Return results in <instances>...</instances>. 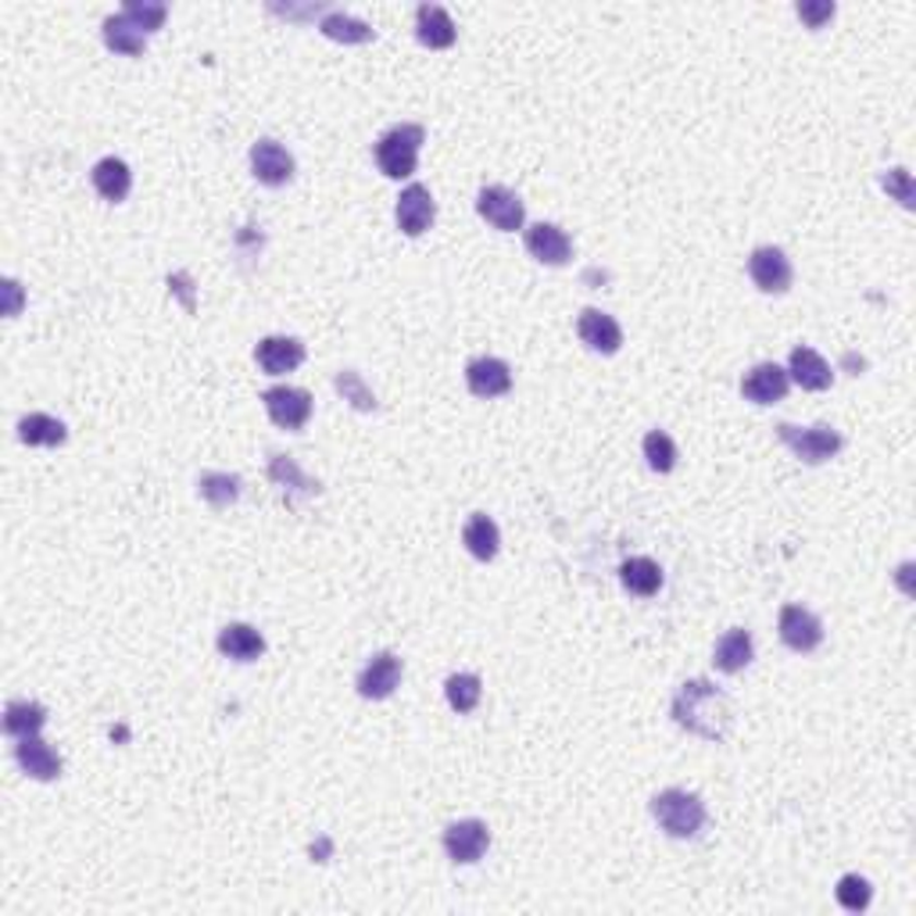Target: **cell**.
I'll use <instances>...</instances> for the list:
<instances>
[{"label": "cell", "instance_id": "3", "mask_svg": "<svg viewBox=\"0 0 916 916\" xmlns=\"http://www.w3.org/2000/svg\"><path fill=\"white\" fill-rule=\"evenodd\" d=\"M652 817L669 837H694L705 828V802L691 792L669 788L652 798Z\"/></svg>", "mask_w": 916, "mask_h": 916}, {"label": "cell", "instance_id": "25", "mask_svg": "<svg viewBox=\"0 0 916 916\" xmlns=\"http://www.w3.org/2000/svg\"><path fill=\"white\" fill-rule=\"evenodd\" d=\"M19 437H22V444H29V448H58V444H64L69 430H64L61 419L47 416V412H29V416H22V423H19Z\"/></svg>", "mask_w": 916, "mask_h": 916}, {"label": "cell", "instance_id": "9", "mask_svg": "<svg viewBox=\"0 0 916 916\" xmlns=\"http://www.w3.org/2000/svg\"><path fill=\"white\" fill-rule=\"evenodd\" d=\"M397 683H402V659H397L394 652H380V655H372L362 674H358V694L380 702V699H391Z\"/></svg>", "mask_w": 916, "mask_h": 916}, {"label": "cell", "instance_id": "24", "mask_svg": "<svg viewBox=\"0 0 916 916\" xmlns=\"http://www.w3.org/2000/svg\"><path fill=\"white\" fill-rule=\"evenodd\" d=\"M752 655H756L752 634L741 630V627H734V630H727L724 638H719L713 663H716V669H724V674H741V669L752 663Z\"/></svg>", "mask_w": 916, "mask_h": 916}, {"label": "cell", "instance_id": "15", "mask_svg": "<svg viewBox=\"0 0 916 916\" xmlns=\"http://www.w3.org/2000/svg\"><path fill=\"white\" fill-rule=\"evenodd\" d=\"M523 240H526V251H531L540 265H566L573 254L570 237H566L555 223H534L523 234Z\"/></svg>", "mask_w": 916, "mask_h": 916}, {"label": "cell", "instance_id": "33", "mask_svg": "<svg viewBox=\"0 0 916 916\" xmlns=\"http://www.w3.org/2000/svg\"><path fill=\"white\" fill-rule=\"evenodd\" d=\"M644 459H649V466L655 473H669L677 466V444H674V437L663 433V430H652L649 437H644Z\"/></svg>", "mask_w": 916, "mask_h": 916}, {"label": "cell", "instance_id": "37", "mask_svg": "<svg viewBox=\"0 0 916 916\" xmlns=\"http://www.w3.org/2000/svg\"><path fill=\"white\" fill-rule=\"evenodd\" d=\"M881 187L892 193V198L902 204V209H913V176L906 173V169H888L884 176H881Z\"/></svg>", "mask_w": 916, "mask_h": 916}, {"label": "cell", "instance_id": "10", "mask_svg": "<svg viewBox=\"0 0 916 916\" xmlns=\"http://www.w3.org/2000/svg\"><path fill=\"white\" fill-rule=\"evenodd\" d=\"M251 173L258 183L265 187H283L294 179V158L290 151L276 144V140H258L251 147Z\"/></svg>", "mask_w": 916, "mask_h": 916}, {"label": "cell", "instance_id": "23", "mask_svg": "<svg viewBox=\"0 0 916 916\" xmlns=\"http://www.w3.org/2000/svg\"><path fill=\"white\" fill-rule=\"evenodd\" d=\"M619 580H623V587L630 595L638 598H652L655 591L663 587V570L655 559H644V555H634V559H627L619 566Z\"/></svg>", "mask_w": 916, "mask_h": 916}, {"label": "cell", "instance_id": "17", "mask_svg": "<svg viewBox=\"0 0 916 916\" xmlns=\"http://www.w3.org/2000/svg\"><path fill=\"white\" fill-rule=\"evenodd\" d=\"M254 358L269 377H283L305 362V344L298 337H265L254 347Z\"/></svg>", "mask_w": 916, "mask_h": 916}, {"label": "cell", "instance_id": "16", "mask_svg": "<svg viewBox=\"0 0 916 916\" xmlns=\"http://www.w3.org/2000/svg\"><path fill=\"white\" fill-rule=\"evenodd\" d=\"M466 383L476 397H501L512 391V369L501 358H473L466 366Z\"/></svg>", "mask_w": 916, "mask_h": 916}, {"label": "cell", "instance_id": "8", "mask_svg": "<svg viewBox=\"0 0 916 916\" xmlns=\"http://www.w3.org/2000/svg\"><path fill=\"white\" fill-rule=\"evenodd\" d=\"M394 218H397V229H402L405 237L427 234V229L433 226V218H437V204H433V198H430V190L423 187V183L405 187L402 198H397Z\"/></svg>", "mask_w": 916, "mask_h": 916}, {"label": "cell", "instance_id": "11", "mask_svg": "<svg viewBox=\"0 0 916 916\" xmlns=\"http://www.w3.org/2000/svg\"><path fill=\"white\" fill-rule=\"evenodd\" d=\"M490 845V831L484 820H459L444 831V853L455 863H476Z\"/></svg>", "mask_w": 916, "mask_h": 916}, {"label": "cell", "instance_id": "13", "mask_svg": "<svg viewBox=\"0 0 916 916\" xmlns=\"http://www.w3.org/2000/svg\"><path fill=\"white\" fill-rule=\"evenodd\" d=\"M781 641L792 652H812L823 641V623L802 605H784L781 609Z\"/></svg>", "mask_w": 916, "mask_h": 916}, {"label": "cell", "instance_id": "34", "mask_svg": "<svg viewBox=\"0 0 916 916\" xmlns=\"http://www.w3.org/2000/svg\"><path fill=\"white\" fill-rule=\"evenodd\" d=\"M122 15L136 25L140 33H154V29H162V22H165V4H154V0H129V4L122 8Z\"/></svg>", "mask_w": 916, "mask_h": 916}, {"label": "cell", "instance_id": "20", "mask_svg": "<svg viewBox=\"0 0 916 916\" xmlns=\"http://www.w3.org/2000/svg\"><path fill=\"white\" fill-rule=\"evenodd\" d=\"M416 36H419L423 47L444 50V47L455 44V22H451V15H448L444 8L419 4V11H416Z\"/></svg>", "mask_w": 916, "mask_h": 916}, {"label": "cell", "instance_id": "36", "mask_svg": "<svg viewBox=\"0 0 916 916\" xmlns=\"http://www.w3.org/2000/svg\"><path fill=\"white\" fill-rule=\"evenodd\" d=\"M269 476H273L276 484L301 487L305 495H319V484H316V480H308V476L298 469V462L287 459V455H273V462H269Z\"/></svg>", "mask_w": 916, "mask_h": 916}, {"label": "cell", "instance_id": "39", "mask_svg": "<svg viewBox=\"0 0 916 916\" xmlns=\"http://www.w3.org/2000/svg\"><path fill=\"white\" fill-rule=\"evenodd\" d=\"M4 290H8V316H19V301H22L19 283H15V279H8V283H4Z\"/></svg>", "mask_w": 916, "mask_h": 916}, {"label": "cell", "instance_id": "27", "mask_svg": "<svg viewBox=\"0 0 916 916\" xmlns=\"http://www.w3.org/2000/svg\"><path fill=\"white\" fill-rule=\"evenodd\" d=\"M462 540H466V548L473 559H480V562H490L498 555L501 548V534H498V523L490 520V515L484 512H476L473 520L466 523V531H462Z\"/></svg>", "mask_w": 916, "mask_h": 916}, {"label": "cell", "instance_id": "21", "mask_svg": "<svg viewBox=\"0 0 916 916\" xmlns=\"http://www.w3.org/2000/svg\"><path fill=\"white\" fill-rule=\"evenodd\" d=\"M218 652L237 663H254V659H262L265 638L248 623H229V627H223V634H218Z\"/></svg>", "mask_w": 916, "mask_h": 916}, {"label": "cell", "instance_id": "26", "mask_svg": "<svg viewBox=\"0 0 916 916\" xmlns=\"http://www.w3.org/2000/svg\"><path fill=\"white\" fill-rule=\"evenodd\" d=\"M44 724H47V709L40 702L15 699L4 709V730L11 738H33V734L44 730Z\"/></svg>", "mask_w": 916, "mask_h": 916}, {"label": "cell", "instance_id": "28", "mask_svg": "<svg viewBox=\"0 0 916 916\" xmlns=\"http://www.w3.org/2000/svg\"><path fill=\"white\" fill-rule=\"evenodd\" d=\"M105 44L115 50V55H129V58H136V55H144L147 36L140 33L136 25L129 22L126 15H111V19H105Z\"/></svg>", "mask_w": 916, "mask_h": 916}, {"label": "cell", "instance_id": "35", "mask_svg": "<svg viewBox=\"0 0 916 916\" xmlns=\"http://www.w3.org/2000/svg\"><path fill=\"white\" fill-rule=\"evenodd\" d=\"M337 391L344 394V402H352L358 412H372V408H377V394L369 391V386L362 383V377H358L355 369L337 372Z\"/></svg>", "mask_w": 916, "mask_h": 916}, {"label": "cell", "instance_id": "31", "mask_svg": "<svg viewBox=\"0 0 916 916\" xmlns=\"http://www.w3.org/2000/svg\"><path fill=\"white\" fill-rule=\"evenodd\" d=\"M444 694H448V705L455 709V713H473L476 705H480V677L476 674H451L444 680Z\"/></svg>", "mask_w": 916, "mask_h": 916}, {"label": "cell", "instance_id": "12", "mask_svg": "<svg viewBox=\"0 0 916 916\" xmlns=\"http://www.w3.org/2000/svg\"><path fill=\"white\" fill-rule=\"evenodd\" d=\"M788 386H792L788 369H781L777 362H759L741 380V394L748 397V402H756V405H777V402H784Z\"/></svg>", "mask_w": 916, "mask_h": 916}, {"label": "cell", "instance_id": "5", "mask_svg": "<svg viewBox=\"0 0 916 916\" xmlns=\"http://www.w3.org/2000/svg\"><path fill=\"white\" fill-rule=\"evenodd\" d=\"M262 402L269 419L283 430H301L312 419V394L301 391V386H269Z\"/></svg>", "mask_w": 916, "mask_h": 916}, {"label": "cell", "instance_id": "19", "mask_svg": "<svg viewBox=\"0 0 916 916\" xmlns=\"http://www.w3.org/2000/svg\"><path fill=\"white\" fill-rule=\"evenodd\" d=\"M788 377L802 386V391H828L834 383V369L823 362L812 347H795L792 362H788Z\"/></svg>", "mask_w": 916, "mask_h": 916}, {"label": "cell", "instance_id": "29", "mask_svg": "<svg viewBox=\"0 0 916 916\" xmlns=\"http://www.w3.org/2000/svg\"><path fill=\"white\" fill-rule=\"evenodd\" d=\"M319 29H322V36H330V40H337V44H369L372 40V25H366L362 19L344 15V11H330V15L319 22Z\"/></svg>", "mask_w": 916, "mask_h": 916}, {"label": "cell", "instance_id": "14", "mask_svg": "<svg viewBox=\"0 0 916 916\" xmlns=\"http://www.w3.org/2000/svg\"><path fill=\"white\" fill-rule=\"evenodd\" d=\"M576 333H580V341L598 355H616L619 344H623V330H619V322L612 316L598 312V308H584V312H580Z\"/></svg>", "mask_w": 916, "mask_h": 916}, {"label": "cell", "instance_id": "1", "mask_svg": "<svg viewBox=\"0 0 916 916\" xmlns=\"http://www.w3.org/2000/svg\"><path fill=\"white\" fill-rule=\"evenodd\" d=\"M674 719L705 741H724L734 727V705L713 680H688L674 699Z\"/></svg>", "mask_w": 916, "mask_h": 916}, {"label": "cell", "instance_id": "30", "mask_svg": "<svg viewBox=\"0 0 916 916\" xmlns=\"http://www.w3.org/2000/svg\"><path fill=\"white\" fill-rule=\"evenodd\" d=\"M198 487H201V498L212 509H226L240 498V476L234 473H201Z\"/></svg>", "mask_w": 916, "mask_h": 916}, {"label": "cell", "instance_id": "38", "mask_svg": "<svg viewBox=\"0 0 916 916\" xmlns=\"http://www.w3.org/2000/svg\"><path fill=\"white\" fill-rule=\"evenodd\" d=\"M798 19L809 22V29H820L823 22L834 19V4H798Z\"/></svg>", "mask_w": 916, "mask_h": 916}, {"label": "cell", "instance_id": "4", "mask_svg": "<svg viewBox=\"0 0 916 916\" xmlns=\"http://www.w3.org/2000/svg\"><path fill=\"white\" fill-rule=\"evenodd\" d=\"M777 437L795 451L798 459L809 462V466H820V462H828L842 451V433L823 427V423L820 427H792V423H781Z\"/></svg>", "mask_w": 916, "mask_h": 916}, {"label": "cell", "instance_id": "2", "mask_svg": "<svg viewBox=\"0 0 916 916\" xmlns=\"http://www.w3.org/2000/svg\"><path fill=\"white\" fill-rule=\"evenodd\" d=\"M427 133L416 122H402L391 126L386 133L377 140V165L386 179H408L419 165V147Z\"/></svg>", "mask_w": 916, "mask_h": 916}, {"label": "cell", "instance_id": "18", "mask_svg": "<svg viewBox=\"0 0 916 916\" xmlns=\"http://www.w3.org/2000/svg\"><path fill=\"white\" fill-rule=\"evenodd\" d=\"M15 759H19V766L29 773L33 781H55V777H61V756L47 741H40V734H33V738H19Z\"/></svg>", "mask_w": 916, "mask_h": 916}, {"label": "cell", "instance_id": "32", "mask_svg": "<svg viewBox=\"0 0 916 916\" xmlns=\"http://www.w3.org/2000/svg\"><path fill=\"white\" fill-rule=\"evenodd\" d=\"M834 895H837V902H842V906H845L848 913H863V909L870 906L873 888H870L867 877H859V873H845L842 881H837Z\"/></svg>", "mask_w": 916, "mask_h": 916}, {"label": "cell", "instance_id": "7", "mask_svg": "<svg viewBox=\"0 0 916 916\" xmlns=\"http://www.w3.org/2000/svg\"><path fill=\"white\" fill-rule=\"evenodd\" d=\"M476 212H480L495 229H501V234L523 229V218H526L523 201L515 198L509 187H484L476 193Z\"/></svg>", "mask_w": 916, "mask_h": 916}, {"label": "cell", "instance_id": "6", "mask_svg": "<svg viewBox=\"0 0 916 916\" xmlns=\"http://www.w3.org/2000/svg\"><path fill=\"white\" fill-rule=\"evenodd\" d=\"M748 276H752V283L763 294H784L792 287L795 269L788 262V254L766 243V248H756L752 258H748Z\"/></svg>", "mask_w": 916, "mask_h": 916}, {"label": "cell", "instance_id": "22", "mask_svg": "<svg viewBox=\"0 0 916 916\" xmlns=\"http://www.w3.org/2000/svg\"><path fill=\"white\" fill-rule=\"evenodd\" d=\"M90 179H94V190L100 193V198L111 201V204L126 201L129 187H133V173H129V165L122 158H100L94 165V173H90Z\"/></svg>", "mask_w": 916, "mask_h": 916}]
</instances>
